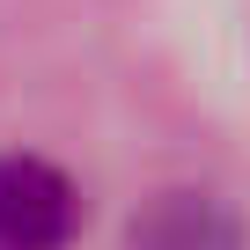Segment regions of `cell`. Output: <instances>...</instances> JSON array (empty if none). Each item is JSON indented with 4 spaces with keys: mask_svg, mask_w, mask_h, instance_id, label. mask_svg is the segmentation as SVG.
Here are the masks:
<instances>
[{
    "mask_svg": "<svg viewBox=\"0 0 250 250\" xmlns=\"http://www.w3.org/2000/svg\"><path fill=\"white\" fill-rule=\"evenodd\" d=\"M125 250H250V228H243V213H235L221 191H206V184H169V191H155V199L133 213Z\"/></svg>",
    "mask_w": 250,
    "mask_h": 250,
    "instance_id": "obj_2",
    "label": "cell"
},
{
    "mask_svg": "<svg viewBox=\"0 0 250 250\" xmlns=\"http://www.w3.org/2000/svg\"><path fill=\"white\" fill-rule=\"evenodd\" d=\"M81 191L44 155H0V250H74Z\"/></svg>",
    "mask_w": 250,
    "mask_h": 250,
    "instance_id": "obj_1",
    "label": "cell"
}]
</instances>
